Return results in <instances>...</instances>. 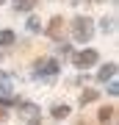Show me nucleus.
Segmentation results:
<instances>
[{"mask_svg": "<svg viewBox=\"0 0 119 125\" xmlns=\"http://www.w3.org/2000/svg\"><path fill=\"white\" fill-rule=\"evenodd\" d=\"M75 36H78V39H89V36H92L89 20H75Z\"/></svg>", "mask_w": 119, "mask_h": 125, "instance_id": "nucleus-1", "label": "nucleus"}, {"mask_svg": "<svg viewBox=\"0 0 119 125\" xmlns=\"http://www.w3.org/2000/svg\"><path fill=\"white\" fill-rule=\"evenodd\" d=\"M0 3H3V0H0Z\"/></svg>", "mask_w": 119, "mask_h": 125, "instance_id": "nucleus-12", "label": "nucleus"}, {"mask_svg": "<svg viewBox=\"0 0 119 125\" xmlns=\"http://www.w3.org/2000/svg\"><path fill=\"white\" fill-rule=\"evenodd\" d=\"M55 67H58L55 61H42V64H39V70H42V72H55Z\"/></svg>", "mask_w": 119, "mask_h": 125, "instance_id": "nucleus-4", "label": "nucleus"}, {"mask_svg": "<svg viewBox=\"0 0 119 125\" xmlns=\"http://www.w3.org/2000/svg\"><path fill=\"white\" fill-rule=\"evenodd\" d=\"M111 75H114V67H105V70L100 72V78H102V81H105V78H111Z\"/></svg>", "mask_w": 119, "mask_h": 125, "instance_id": "nucleus-10", "label": "nucleus"}, {"mask_svg": "<svg viewBox=\"0 0 119 125\" xmlns=\"http://www.w3.org/2000/svg\"><path fill=\"white\" fill-rule=\"evenodd\" d=\"M17 3V9L19 11H28V9H33V0H14Z\"/></svg>", "mask_w": 119, "mask_h": 125, "instance_id": "nucleus-5", "label": "nucleus"}, {"mask_svg": "<svg viewBox=\"0 0 119 125\" xmlns=\"http://www.w3.org/2000/svg\"><path fill=\"white\" fill-rule=\"evenodd\" d=\"M0 120H3V111H0Z\"/></svg>", "mask_w": 119, "mask_h": 125, "instance_id": "nucleus-11", "label": "nucleus"}, {"mask_svg": "<svg viewBox=\"0 0 119 125\" xmlns=\"http://www.w3.org/2000/svg\"><path fill=\"white\" fill-rule=\"evenodd\" d=\"M111 117H114V108H102V111H100V120L102 122H108Z\"/></svg>", "mask_w": 119, "mask_h": 125, "instance_id": "nucleus-7", "label": "nucleus"}, {"mask_svg": "<svg viewBox=\"0 0 119 125\" xmlns=\"http://www.w3.org/2000/svg\"><path fill=\"white\" fill-rule=\"evenodd\" d=\"M75 61L80 64V67H83V64H94V61H97V53H94V50H86V53L75 56Z\"/></svg>", "mask_w": 119, "mask_h": 125, "instance_id": "nucleus-2", "label": "nucleus"}, {"mask_svg": "<svg viewBox=\"0 0 119 125\" xmlns=\"http://www.w3.org/2000/svg\"><path fill=\"white\" fill-rule=\"evenodd\" d=\"M11 42H14V33L11 31H3V33H0V45H11Z\"/></svg>", "mask_w": 119, "mask_h": 125, "instance_id": "nucleus-6", "label": "nucleus"}, {"mask_svg": "<svg viewBox=\"0 0 119 125\" xmlns=\"http://www.w3.org/2000/svg\"><path fill=\"white\" fill-rule=\"evenodd\" d=\"M61 31H64L61 20H53V25H50V36H53V39H58V36H61Z\"/></svg>", "mask_w": 119, "mask_h": 125, "instance_id": "nucleus-3", "label": "nucleus"}, {"mask_svg": "<svg viewBox=\"0 0 119 125\" xmlns=\"http://www.w3.org/2000/svg\"><path fill=\"white\" fill-rule=\"evenodd\" d=\"M94 97H97V92H86V94H83V97H80V103H92Z\"/></svg>", "mask_w": 119, "mask_h": 125, "instance_id": "nucleus-8", "label": "nucleus"}, {"mask_svg": "<svg viewBox=\"0 0 119 125\" xmlns=\"http://www.w3.org/2000/svg\"><path fill=\"white\" fill-rule=\"evenodd\" d=\"M66 111H69L66 106H55V111H53V114H55V117H66Z\"/></svg>", "mask_w": 119, "mask_h": 125, "instance_id": "nucleus-9", "label": "nucleus"}]
</instances>
